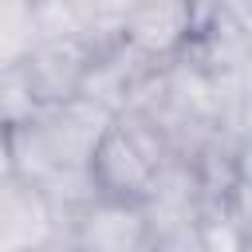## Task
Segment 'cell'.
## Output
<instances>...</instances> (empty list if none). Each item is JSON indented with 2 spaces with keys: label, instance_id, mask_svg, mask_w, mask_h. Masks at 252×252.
<instances>
[{
  "label": "cell",
  "instance_id": "cell-7",
  "mask_svg": "<svg viewBox=\"0 0 252 252\" xmlns=\"http://www.w3.org/2000/svg\"><path fill=\"white\" fill-rule=\"evenodd\" d=\"M154 71H158V63L142 59L126 43H114L110 51L91 59V67L83 75V87H79V98L102 106L106 114H118V110H126L138 98V91L150 83Z\"/></svg>",
  "mask_w": 252,
  "mask_h": 252
},
{
  "label": "cell",
  "instance_id": "cell-4",
  "mask_svg": "<svg viewBox=\"0 0 252 252\" xmlns=\"http://www.w3.org/2000/svg\"><path fill=\"white\" fill-rule=\"evenodd\" d=\"M59 240H67L75 252H158L142 209L114 197H91L83 209H75Z\"/></svg>",
  "mask_w": 252,
  "mask_h": 252
},
{
  "label": "cell",
  "instance_id": "cell-6",
  "mask_svg": "<svg viewBox=\"0 0 252 252\" xmlns=\"http://www.w3.org/2000/svg\"><path fill=\"white\" fill-rule=\"evenodd\" d=\"M197 32L201 20L189 0H134L122 28V43L161 67L181 51H189L197 43Z\"/></svg>",
  "mask_w": 252,
  "mask_h": 252
},
{
  "label": "cell",
  "instance_id": "cell-9",
  "mask_svg": "<svg viewBox=\"0 0 252 252\" xmlns=\"http://www.w3.org/2000/svg\"><path fill=\"white\" fill-rule=\"evenodd\" d=\"M91 51L79 47V43H67V39H39L32 47V55L24 59V71H28V83L39 98V106H51V102H67V98H79V87H83V75L91 67Z\"/></svg>",
  "mask_w": 252,
  "mask_h": 252
},
{
  "label": "cell",
  "instance_id": "cell-11",
  "mask_svg": "<svg viewBox=\"0 0 252 252\" xmlns=\"http://www.w3.org/2000/svg\"><path fill=\"white\" fill-rule=\"evenodd\" d=\"M35 110H39V98H35V91H32V83H28L24 63L0 71V122H4V126H16V122L32 118Z\"/></svg>",
  "mask_w": 252,
  "mask_h": 252
},
{
  "label": "cell",
  "instance_id": "cell-5",
  "mask_svg": "<svg viewBox=\"0 0 252 252\" xmlns=\"http://www.w3.org/2000/svg\"><path fill=\"white\" fill-rule=\"evenodd\" d=\"M39 39H67L87 47L91 55L122 43L126 16L134 0H32Z\"/></svg>",
  "mask_w": 252,
  "mask_h": 252
},
{
  "label": "cell",
  "instance_id": "cell-12",
  "mask_svg": "<svg viewBox=\"0 0 252 252\" xmlns=\"http://www.w3.org/2000/svg\"><path fill=\"white\" fill-rule=\"evenodd\" d=\"M4 177H16V165H12V126L0 122V181Z\"/></svg>",
  "mask_w": 252,
  "mask_h": 252
},
{
  "label": "cell",
  "instance_id": "cell-13",
  "mask_svg": "<svg viewBox=\"0 0 252 252\" xmlns=\"http://www.w3.org/2000/svg\"><path fill=\"white\" fill-rule=\"evenodd\" d=\"M32 252H75L67 240H47V244H39V248H32Z\"/></svg>",
  "mask_w": 252,
  "mask_h": 252
},
{
  "label": "cell",
  "instance_id": "cell-1",
  "mask_svg": "<svg viewBox=\"0 0 252 252\" xmlns=\"http://www.w3.org/2000/svg\"><path fill=\"white\" fill-rule=\"evenodd\" d=\"M110 114L87 98L39 106L32 118L12 126V165L55 213L59 232L75 209L98 197L91 181V158Z\"/></svg>",
  "mask_w": 252,
  "mask_h": 252
},
{
  "label": "cell",
  "instance_id": "cell-14",
  "mask_svg": "<svg viewBox=\"0 0 252 252\" xmlns=\"http://www.w3.org/2000/svg\"><path fill=\"white\" fill-rule=\"evenodd\" d=\"M158 252H205L197 240H189V244H177V248H158Z\"/></svg>",
  "mask_w": 252,
  "mask_h": 252
},
{
  "label": "cell",
  "instance_id": "cell-10",
  "mask_svg": "<svg viewBox=\"0 0 252 252\" xmlns=\"http://www.w3.org/2000/svg\"><path fill=\"white\" fill-rule=\"evenodd\" d=\"M39 43L32 0H0V71L20 67Z\"/></svg>",
  "mask_w": 252,
  "mask_h": 252
},
{
  "label": "cell",
  "instance_id": "cell-2",
  "mask_svg": "<svg viewBox=\"0 0 252 252\" xmlns=\"http://www.w3.org/2000/svg\"><path fill=\"white\" fill-rule=\"evenodd\" d=\"M173 154L165 150L158 126L138 114V110H118L110 114L94 158H91V181L98 189V197H114V201H134L146 193V185L158 177V169L169 161Z\"/></svg>",
  "mask_w": 252,
  "mask_h": 252
},
{
  "label": "cell",
  "instance_id": "cell-8",
  "mask_svg": "<svg viewBox=\"0 0 252 252\" xmlns=\"http://www.w3.org/2000/svg\"><path fill=\"white\" fill-rule=\"evenodd\" d=\"M59 240V220L51 205L20 177L0 181V252H32Z\"/></svg>",
  "mask_w": 252,
  "mask_h": 252
},
{
  "label": "cell",
  "instance_id": "cell-3",
  "mask_svg": "<svg viewBox=\"0 0 252 252\" xmlns=\"http://www.w3.org/2000/svg\"><path fill=\"white\" fill-rule=\"evenodd\" d=\"M138 209H142L158 248H177V244L197 240L201 217L209 209L205 181H201L197 165L169 158L158 169V177L146 185V193L138 197Z\"/></svg>",
  "mask_w": 252,
  "mask_h": 252
}]
</instances>
